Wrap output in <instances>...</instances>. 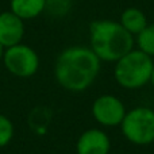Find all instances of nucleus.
I'll list each match as a JSON object with an SVG mask.
<instances>
[{
    "mask_svg": "<svg viewBox=\"0 0 154 154\" xmlns=\"http://www.w3.org/2000/svg\"><path fill=\"white\" fill-rule=\"evenodd\" d=\"M100 65L101 61L91 48L70 46L57 57L54 76L64 89L84 92L96 80Z\"/></svg>",
    "mask_w": 154,
    "mask_h": 154,
    "instance_id": "f257e3e1",
    "label": "nucleus"
},
{
    "mask_svg": "<svg viewBox=\"0 0 154 154\" xmlns=\"http://www.w3.org/2000/svg\"><path fill=\"white\" fill-rule=\"evenodd\" d=\"M91 49L100 61L116 62L134 49V37L114 20H93L89 24Z\"/></svg>",
    "mask_w": 154,
    "mask_h": 154,
    "instance_id": "f03ea898",
    "label": "nucleus"
},
{
    "mask_svg": "<svg viewBox=\"0 0 154 154\" xmlns=\"http://www.w3.org/2000/svg\"><path fill=\"white\" fill-rule=\"evenodd\" d=\"M154 61L139 49H133L115 62L114 77L125 89H138L150 82Z\"/></svg>",
    "mask_w": 154,
    "mask_h": 154,
    "instance_id": "7ed1b4c3",
    "label": "nucleus"
},
{
    "mask_svg": "<svg viewBox=\"0 0 154 154\" xmlns=\"http://www.w3.org/2000/svg\"><path fill=\"white\" fill-rule=\"evenodd\" d=\"M122 134L130 143L146 146L154 142V109L135 107L126 112L120 123Z\"/></svg>",
    "mask_w": 154,
    "mask_h": 154,
    "instance_id": "20e7f679",
    "label": "nucleus"
},
{
    "mask_svg": "<svg viewBox=\"0 0 154 154\" xmlns=\"http://www.w3.org/2000/svg\"><path fill=\"white\" fill-rule=\"evenodd\" d=\"M3 64L11 75L27 79L38 72L39 57L32 48L20 42L5 49L3 56Z\"/></svg>",
    "mask_w": 154,
    "mask_h": 154,
    "instance_id": "39448f33",
    "label": "nucleus"
},
{
    "mask_svg": "<svg viewBox=\"0 0 154 154\" xmlns=\"http://www.w3.org/2000/svg\"><path fill=\"white\" fill-rule=\"evenodd\" d=\"M91 112L99 125L104 127H116L120 126L127 109L118 96L106 93L93 100Z\"/></svg>",
    "mask_w": 154,
    "mask_h": 154,
    "instance_id": "423d86ee",
    "label": "nucleus"
},
{
    "mask_svg": "<svg viewBox=\"0 0 154 154\" xmlns=\"http://www.w3.org/2000/svg\"><path fill=\"white\" fill-rule=\"evenodd\" d=\"M111 139L100 128H88L80 134L76 142L77 154H109Z\"/></svg>",
    "mask_w": 154,
    "mask_h": 154,
    "instance_id": "0eeeda50",
    "label": "nucleus"
},
{
    "mask_svg": "<svg viewBox=\"0 0 154 154\" xmlns=\"http://www.w3.org/2000/svg\"><path fill=\"white\" fill-rule=\"evenodd\" d=\"M24 37V20L12 11L0 12V43L5 49L22 42Z\"/></svg>",
    "mask_w": 154,
    "mask_h": 154,
    "instance_id": "6e6552de",
    "label": "nucleus"
},
{
    "mask_svg": "<svg viewBox=\"0 0 154 154\" xmlns=\"http://www.w3.org/2000/svg\"><path fill=\"white\" fill-rule=\"evenodd\" d=\"M46 0H10V11L23 20H30L45 11Z\"/></svg>",
    "mask_w": 154,
    "mask_h": 154,
    "instance_id": "1a4fd4ad",
    "label": "nucleus"
},
{
    "mask_svg": "<svg viewBox=\"0 0 154 154\" xmlns=\"http://www.w3.org/2000/svg\"><path fill=\"white\" fill-rule=\"evenodd\" d=\"M119 23L122 24L133 37H137V35L149 24L145 12L135 7L126 8L122 12V15H120Z\"/></svg>",
    "mask_w": 154,
    "mask_h": 154,
    "instance_id": "9d476101",
    "label": "nucleus"
},
{
    "mask_svg": "<svg viewBox=\"0 0 154 154\" xmlns=\"http://www.w3.org/2000/svg\"><path fill=\"white\" fill-rule=\"evenodd\" d=\"M138 49L153 58L154 57V23L147 24L138 35H137Z\"/></svg>",
    "mask_w": 154,
    "mask_h": 154,
    "instance_id": "9b49d317",
    "label": "nucleus"
},
{
    "mask_svg": "<svg viewBox=\"0 0 154 154\" xmlns=\"http://www.w3.org/2000/svg\"><path fill=\"white\" fill-rule=\"evenodd\" d=\"M72 0H46L45 11L54 18H62L70 11Z\"/></svg>",
    "mask_w": 154,
    "mask_h": 154,
    "instance_id": "f8f14e48",
    "label": "nucleus"
},
{
    "mask_svg": "<svg viewBox=\"0 0 154 154\" xmlns=\"http://www.w3.org/2000/svg\"><path fill=\"white\" fill-rule=\"evenodd\" d=\"M14 137V125L5 115L0 114V147L7 146Z\"/></svg>",
    "mask_w": 154,
    "mask_h": 154,
    "instance_id": "ddd939ff",
    "label": "nucleus"
},
{
    "mask_svg": "<svg viewBox=\"0 0 154 154\" xmlns=\"http://www.w3.org/2000/svg\"><path fill=\"white\" fill-rule=\"evenodd\" d=\"M4 51H5V48L0 43V61H3V56H4Z\"/></svg>",
    "mask_w": 154,
    "mask_h": 154,
    "instance_id": "4468645a",
    "label": "nucleus"
},
{
    "mask_svg": "<svg viewBox=\"0 0 154 154\" xmlns=\"http://www.w3.org/2000/svg\"><path fill=\"white\" fill-rule=\"evenodd\" d=\"M150 84H152L153 88H154V68H153V72H152V77H150Z\"/></svg>",
    "mask_w": 154,
    "mask_h": 154,
    "instance_id": "2eb2a0df",
    "label": "nucleus"
},
{
    "mask_svg": "<svg viewBox=\"0 0 154 154\" xmlns=\"http://www.w3.org/2000/svg\"><path fill=\"white\" fill-rule=\"evenodd\" d=\"M109 154H111V153H109Z\"/></svg>",
    "mask_w": 154,
    "mask_h": 154,
    "instance_id": "dca6fc26",
    "label": "nucleus"
}]
</instances>
